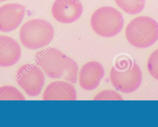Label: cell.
Returning a JSON list of instances; mask_svg holds the SVG:
<instances>
[{"mask_svg":"<svg viewBox=\"0 0 158 127\" xmlns=\"http://www.w3.org/2000/svg\"><path fill=\"white\" fill-rule=\"evenodd\" d=\"M35 61L49 77L77 83L78 73L77 63L57 49L48 47L39 51Z\"/></svg>","mask_w":158,"mask_h":127,"instance_id":"cell-1","label":"cell"},{"mask_svg":"<svg viewBox=\"0 0 158 127\" xmlns=\"http://www.w3.org/2000/svg\"><path fill=\"white\" fill-rule=\"evenodd\" d=\"M110 81L116 89L123 93L135 91L142 82V73L132 58L127 55L119 56L110 70Z\"/></svg>","mask_w":158,"mask_h":127,"instance_id":"cell-2","label":"cell"},{"mask_svg":"<svg viewBox=\"0 0 158 127\" xmlns=\"http://www.w3.org/2000/svg\"><path fill=\"white\" fill-rule=\"evenodd\" d=\"M125 35L129 43L134 47L148 48L158 40V23L149 17H137L127 25Z\"/></svg>","mask_w":158,"mask_h":127,"instance_id":"cell-3","label":"cell"},{"mask_svg":"<svg viewBox=\"0 0 158 127\" xmlns=\"http://www.w3.org/2000/svg\"><path fill=\"white\" fill-rule=\"evenodd\" d=\"M19 39L26 48L37 50L45 47L52 40L54 30L44 19L36 18L26 22L20 28Z\"/></svg>","mask_w":158,"mask_h":127,"instance_id":"cell-4","label":"cell"},{"mask_svg":"<svg viewBox=\"0 0 158 127\" xmlns=\"http://www.w3.org/2000/svg\"><path fill=\"white\" fill-rule=\"evenodd\" d=\"M91 24L98 35L110 38L121 32L124 25V18L121 13L114 7L103 6L94 12Z\"/></svg>","mask_w":158,"mask_h":127,"instance_id":"cell-5","label":"cell"},{"mask_svg":"<svg viewBox=\"0 0 158 127\" xmlns=\"http://www.w3.org/2000/svg\"><path fill=\"white\" fill-rule=\"evenodd\" d=\"M17 82L30 97H36L40 93L45 83V76L40 68L32 63L20 67L16 75Z\"/></svg>","mask_w":158,"mask_h":127,"instance_id":"cell-6","label":"cell"},{"mask_svg":"<svg viewBox=\"0 0 158 127\" xmlns=\"http://www.w3.org/2000/svg\"><path fill=\"white\" fill-rule=\"evenodd\" d=\"M83 6L79 0H56L52 7V14L56 20L62 23H72L83 13Z\"/></svg>","mask_w":158,"mask_h":127,"instance_id":"cell-7","label":"cell"},{"mask_svg":"<svg viewBox=\"0 0 158 127\" xmlns=\"http://www.w3.org/2000/svg\"><path fill=\"white\" fill-rule=\"evenodd\" d=\"M25 7L18 3L5 5L0 7V31H13L19 26L25 15Z\"/></svg>","mask_w":158,"mask_h":127,"instance_id":"cell-8","label":"cell"},{"mask_svg":"<svg viewBox=\"0 0 158 127\" xmlns=\"http://www.w3.org/2000/svg\"><path fill=\"white\" fill-rule=\"evenodd\" d=\"M105 75L103 66L96 61L85 64L80 70L79 81L83 89L91 91L98 88Z\"/></svg>","mask_w":158,"mask_h":127,"instance_id":"cell-9","label":"cell"},{"mask_svg":"<svg viewBox=\"0 0 158 127\" xmlns=\"http://www.w3.org/2000/svg\"><path fill=\"white\" fill-rule=\"evenodd\" d=\"M77 91L71 83L55 81L47 86L43 94L44 100H75Z\"/></svg>","mask_w":158,"mask_h":127,"instance_id":"cell-10","label":"cell"},{"mask_svg":"<svg viewBox=\"0 0 158 127\" xmlns=\"http://www.w3.org/2000/svg\"><path fill=\"white\" fill-rule=\"evenodd\" d=\"M21 49L18 43L11 37L0 35V67H8L20 59Z\"/></svg>","mask_w":158,"mask_h":127,"instance_id":"cell-11","label":"cell"},{"mask_svg":"<svg viewBox=\"0 0 158 127\" xmlns=\"http://www.w3.org/2000/svg\"><path fill=\"white\" fill-rule=\"evenodd\" d=\"M117 5L127 14L135 15L145 7V0H115Z\"/></svg>","mask_w":158,"mask_h":127,"instance_id":"cell-12","label":"cell"},{"mask_svg":"<svg viewBox=\"0 0 158 127\" xmlns=\"http://www.w3.org/2000/svg\"><path fill=\"white\" fill-rule=\"evenodd\" d=\"M24 95L16 88L12 86L0 87V100H25Z\"/></svg>","mask_w":158,"mask_h":127,"instance_id":"cell-13","label":"cell"},{"mask_svg":"<svg viewBox=\"0 0 158 127\" xmlns=\"http://www.w3.org/2000/svg\"><path fill=\"white\" fill-rule=\"evenodd\" d=\"M94 100H123L120 94L112 90H106L98 93L94 98Z\"/></svg>","mask_w":158,"mask_h":127,"instance_id":"cell-14","label":"cell"},{"mask_svg":"<svg viewBox=\"0 0 158 127\" xmlns=\"http://www.w3.org/2000/svg\"><path fill=\"white\" fill-rule=\"evenodd\" d=\"M147 68L150 75L158 80V49L150 55L148 61Z\"/></svg>","mask_w":158,"mask_h":127,"instance_id":"cell-15","label":"cell"},{"mask_svg":"<svg viewBox=\"0 0 158 127\" xmlns=\"http://www.w3.org/2000/svg\"><path fill=\"white\" fill-rule=\"evenodd\" d=\"M7 1V0H0V2H5V1Z\"/></svg>","mask_w":158,"mask_h":127,"instance_id":"cell-16","label":"cell"}]
</instances>
